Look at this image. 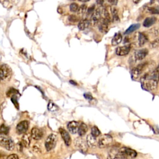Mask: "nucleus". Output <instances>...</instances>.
Returning <instances> with one entry per match:
<instances>
[{
  "label": "nucleus",
  "mask_w": 159,
  "mask_h": 159,
  "mask_svg": "<svg viewBox=\"0 0 159 159\" xmlns=\"http://www.w3.org/2000/svg\"><path fill=\"white\" fill-rule=\"evenodd\" d=\"M159 81V65L151 72L146 74L141 78L142 87L148 91H153L157 88Z\"/></svg>",
  "instance_id": "nucleus-1"
},
{
  "label": "nucleus",
  "mask_w": 159,
  "mask_h": 159,
  "mask_svg": "<svg viewBox=\"0 0 159 159\" xmlns=\"http://www.w3.org/2000/svg\"><path fill=\"white\" fill-rule=\"evenodd\" d=\"M0 144H1L2 147L8 150V151H11L15 147V143L13 142V140L4 134H1L0 135Z\"/></svg>",
  "instance_id": "nucleus-2"
},
{
  "label": "nucleus",
  "mask_w": 159,
  "mask_h": 159,
  "mask_svg": "<svg viewBox=\"0 0 159 159\" xmlns=\"http://www.w3.org/2000/svg\"><path fill=\"white\" fill-rule=\"evenodd\" d=\"M57 141V136L55 134H50L45 141V147L47 151H51L56 147Z\"/></svg>",
  "instance_id": "nucleus-3"
},
{
  "label": "nucleus",
  "mask_w": 159,
  "mask_h": 159,
  "mask_svg": "<svg viewBox=\"0 0 159 159\" xmlns=\"http://www.w3.org/2000/svg\"><path fill=\"white\" fill-rule=\"evenodd\" d=\"M112 142V138L110 135L104 134L101 135L98 140V145L100 148H105Z\"/></svg>",
  "instance_id": "nucleus-4"
},
{
  "label": "nucleus",
  "mask_w": 159,
  "mask_h": 159,
  "mask_svg": "<svg viewBox=\"0 0 159 159\" xmlns=\"http://www.w3.org/2000/svg\"><path fill=\"white\" fill-rule=\"evenodd\" d=\"M12 71L11 68L6 64H3L0 69V76L2 81L9 80L11 78Z\"/></svg>",
  "instance_id": "nucleus-5"
},
{
  "label": "nucleus",
  "mask_w": 159,
  "mask_h": 159,
  "mask_svg": "<svg viewBox=\"0 0 159 159\" xmlns=\"http://www.w3.org/2000/svg\"><path fill=\"white\" fill-rule=\"evenodd\" d=\"M75 146L76 147V149L79 150L80 152L82 153H87L88 151V144L87 141L83 140L81 137L76 138L74 141Z\"/></svg>",
  "instance_id": "nucleus-6"
},
{
  "label": "nucleus",
  "mask_w": 159,
  "mask_h": 159,
  "mask_svg": "<svg viewBox=\"0 0 159 159\" xmlns=\"http://www.w3.org/2000/svg\"><path fill=\"white\" fill-rule=\"evenodd\" d=\"M119 152L126 158H134L137 156V153L134 150L128 147H122L119 150Z\"/></svg>",
  "instance_id": "nucleus-7"
},
{
  "label": "nucleus",
  "mask_w": 159,
  "mask_h": 159,
  "mask_svg": "<svg viewBox=\"0 0 159 159\" xmlns=\"http://www.w3.org/2000/svg\"><path fill=\"white\" fill-rule=\"evenodd\" d=\"M146 65H147V63H141V64H140L138 66L136 67L135 68H134V69L131 72V75L133 79L134 80L137 79L139 78V76L140 75V74H142V72L145 69Z\"/></svg>",
  "instance_id": "nucleus-8"
},
{
  "label": "nucleus",
  "mask_w": 159,
  "mask_h": 159,
  "mask_svg": "<svg viewBox=\"0 0 159 159\" xmlns=\"http://www.w3.org/2000/svg\"><path fill=\"white\" fill-rule=\"evenodd\" d=\"M29 128V122L27 121L20 122L16 126V131L18 134H25Z\"/></svg>",
  "instance_id": "nucleus-9"
},
{
  "label": "nucleus",
  "mask_w": 159,
  "mask_h": 159,
  "mask_svg": "<svg viewBox=\"0 0 159 159\" xmlns=\"http://www.w3.org/2000/svg\"><path fill=\"white\" fill-rule=\"evenodd\" d=\"M59 132H60V134L62 136L63 141H64L65 144H66V145H67V146H69V145H70L71 142H72V140H71V137H70V135L69 133H68L66 130L63 129L62 128H60V129H59Z\"/></svg>",
  "instance_id": "nucleus-10"
},
{
  "label": "nucleus",
  "mask_w": 159,
  "mask_h": 159,
  "mask_svg": "<svg viewBox=\"0 0 159 159\" xmlns=\"http://www.w3.org/2000/svg\"><path fill=\"white\" fill-rule=\"evenodd\" d=\"M131 50V45H125V46L118 47L116 49V53L117 56H124L128 55Z\"/></svg>",
  "instance_id": "nucleus-11"
},
{
  "label": "nucleus",
  "mask_w": 159,
  "mask_h": 159,
  "mask_svg": "<svg viewBox=\"0 0 159 159\" xmlns=\"http://www.w3.org/2000/svg\"><path fill=\"white\" fill-rule=\"evenodd\" d=\"M79 126H80L79 122L73 121L70 122L68 124L67 129H69L70 133H72L73 134H75L78 133Z\"/></svg>",
  "instance_id": "nucleus-12"
},
{
  "label": "nucleus",
  "mask_w": 159,
  "mask_h": 159,
  "mask_svg": "<svg viewBox=\"0 0 159 159\" xmlns=\"http://www.w3.org/2000/svg\"><path fill=\"white\" fill-rule=\"evenodd\" d=\"M44 135L43 131L37 128H34L31 130V137L36 140H40Z\"/></svg>",
  "instance_id": "nucleus-13"
},
{
  "label": "nucleus",
  "mask_w": 159,
  "mask_h": 159,
  "mask_svg": "<svg viewBox=\"0 0 159 159\" xmlns=\"http://www.w3.org/2000/svg\"><path fill=\"white\" fill-rule=\"evenodd\" d=\"M147 54L148 50L147 49H142L135 51L134 53V56L137 60H142L147 56Z\"/></svg>",
  "instance_id": "nucleus-14"
},
{
  "label": "nucleus",
  "mask_w": 159,
  "mask_h": 159,
  "mask_svg": "<svg viewBox=\"0 0 159 159\" xmlns=\"http://www.w3.org/2000/svg\"><path fill=\"white\" fill-rule=\"evenodd\" d=\"M110 21L105 19H103L101 21L99 22V31L101 32V33L106 34L108 33L109 30V24H110Z\"/></svg>",
  "instance_id": "nucleus-15"
},
{
  "label": "nucleus",
  "mask_w": 159,
  "mask_h": 159,
  "mask_svg": "<svg viewBox=\"0 0 159 159\" xmlns=\"http://www.w3.org/2000/svg\"><path fill=\"white\" fill-rule=\"evenodd\" d=\"M87 142L88 144V146L90 148L94 149L97 147L98 145V140L96 137H94L92 134H89L87 137Z\"/></svg>",
  "instance_id": "nucleus-16"
},
{
  "label": "nucleus",
  "mask_w": 159,
  "mask_h": 159,
  "mask_svg": "<svg viewBox=\"0 0 159 159\" xmlns=\"http://www.w3.org/2000/svg\"><path fill=\"white\" fill-rule=\"evenodd\" d=\"M101 17V12L99 10H97L94 12L93 15L91 18V22H92L93 26H96L98 24H99V21H100Z\"/></svg>",
  "instance_id": "nucleus-17"
},
{
  "label": "nucleus",
  "mask_w": 159,
  "mask_h": 159,
  "mask_svg": "<svg viewBox=\"0 0 159 159\" xmlns=\"http://www.w3.org/2000/svg\"><path fill=\"white\" fill-rule=\"evenodd\" d=\"M157 21V18L154 16L152 17H147L144 21L143 26L145 27V28H149V27L152 26L154 24L156 23Z\"/></svg>",
  "instance_id": "nucleus-18"
},
{
  "label": "nucleus",
  "mask_w": 159,
  "mask_h": 159,
  "mask_svg": "<svg viewBox=\"0 0 159 159\" xmlns=\"http://www.w3.org/2000/svg\"><path fill=\"white\" fill-rule=\"evenodd\" d=\"M108 159H128L118 151H112L109 153Z\"/></svg>",
  "instance_id": "nucleus-19"
},
{
  "label": "nucleus",
  "mask_w": 159,
  "mask_h": 159,
  "mask_svg": "<svg viewBox=\"0 0 159 159\" xmlns=\"http://www.w3.org/2000/svg\"><path fill=\"white\" fill-rule=\"evenodd\" d=\"M148 41L147 35L144 33H139L138 34V44L140 47H142Z\"/></svg>",
  "instance_id": "nucleus-20"
},
{
  "label": "nucleus",
  "mask_w": 159,
  "mask_h": 159,
  "mask_svg": "<svg viewBox=\"0 0 159 159\" xmlns=\"http://www.w3.org/2000/svg\"><path fill=\"white\" fill-rule=\"evenodd\" d=\"M31 134H25L23 135L22 137V145H24L26 147H28L31 144Z\"/></svg>",
  "instance_id": "nucleus-21"
},
{
  "label": "nucleus",
  "mask_w": 159,
  "mask_h": 159,
  "mask_svg": "<svg viewBox=\"0 0 159 159\" xmlns=\"http://www.w3.org/2000/svg\"><path fill=\"white\" fill-rule=\"evenodd\" d=\"M90 23L91 22L88 19H86L81 20L78 23V29L80 31H84L88 28L89 26L90 25Z\"/></svg>",
  "instance_id": "nucleus-22"
},
{
  "label": "nucleus",
  "mask_w": 159,
  "mask_h": 159,
  "mask_svg": "<svg viewBox=\"0 0 159 159\" xmlns=\"http://www.w3.org/2000/svg\"><path fill=\"white\" fill-rule=\"evenodd\" d=\"M122 35L121 34V33H116L114 37L112 38V40H111V44L112 45H117L118 44H119L121 43V42L122 41Z\"/></svg>",
  "instance_id": "nucleus-23"
},
{
  "label": "nucleus",
  "mask_w": 159,
  "mask_h": 159,
  "mask_svg": "<svg viewBox=\"0 0 159 159\" xmlns=\"http://www.w3.org/2000/svg\"><path fill=\"white\" fill-rule=\"evenodd\" d=\"M87 131H88V126H87V124L83 123V122H81V123L80 124L78 131L79 135L80 136L84 135L86 133H87Z\"/></svg>",
  "instance_id": "nucleus-24"
},
{
  "label": "nucleus",
  "mask_w": 159,
  "mask_h": 159,
  "mask_svg": "<svg viewBox=\"0 0 159 159\" xmlns=\"http://www.w3.org/2000/svg\"><path fill=\"white\" fill-rule=\"evenodd\" d=\"M140 28V24H134L131 25L129 28L127 29L125 32V34H129L137 30Z\"/></svg>",
  "instance_id": "nucleus-25"
},
{
  "label": "nucleus",
  "mask_w": 159,
  "mask_h": 159,
  "mask_svg": "<svg viewBox=\"0 0 159 159\" xmlns=\"http://www.w3.org/2000/svg\"><path fill=\"white\" fill-rule=\"evenodd\" d=\"M48 110L50 111L55 112L58 110V107L56 105L55 103H53L52 101H50L48 104Z\"/></svg>",
  "instance_id": "nucleus-26"
},
{
  "label": "nucleus",
  "mask_w": 159,
  "mask_h": 159,
  "mask_svg": "<svg viewBox=\"0 0 159 159\" xmlns=\"http://www.w3.org/2000/svg\"><path fill=\"white\" fill-rule=\"evenodd\" d=\"M111 12L112 15V21L114 22H117L119 21V17L117 14V11L115 8H113L111 10Z\"/></svg>",
  "instance_id": "nucleus-27"
},
{
  "label": "nucleus",
  "mask_w": 159,
  "mask_h": 159,
  "mask_svg": "<svg viewBox=\"0 0 159 159\" xmlns=\"http://www.w3.org/2000/svg\"><path fill=\"white\" fill-rule=\"evenodd\" d=\"M91 134L93 135L94 137H97L98 136L100 135L101 134V132L99 131L98 128L97 127H93L92 129V131H91Z\"/></svg>",
  "instance_id": "nucleus-28"
},
{
  "label": "nucleus",
  "mask_w": 159,
  "mask_h": 159,
  "mask_svg": "<svg viewBox=\"0 0 159 159\" xmlns=\"http://www.w3.org/2000/svg\"><path fill=\"white\" fill-rule=\"evenodd\" d=\"M147 11L149 13L152 15L159 14V8L157 7H149L147 9Z\"/></svg>",
  "instance_id": "nucleus-29"
},
{
  "label": "nucleus",
  "mask_w": 159,
  "mask_h": 159,
  "mask_svg": "<svg viewBox=\"0 0 159 159\" xmlns=\"http://www.w3.org/2000/svg\"><path fill=\"white\" fill-rule=\"evenodd\" d=\"M9 128L7 127L5 124H2L1 126V129H0V133H1V134H4V135H6L9 133Z\"/></svg>",
  "instance_id": "nucleus-30"
},
{
  "label": "nucleus",
  "mask_w": 159,
  "mask_h": 159,
  "mask_svg": "<svg viewBox=\"0 0 159 159\" xmlns=\"http://www.w3.org/2000/svg\"><path fill=\"white\" fill-rule=\"evenodd\" d=\"M87 6H86L85 4H83V5H81L79 8V10L77 12H78V15H83L86 12V11H87Z\"/></svg>",
  "instance_id": "nucleus-31"
},
{
  "label": "nucleus",
  "mask_w": 159,
  "mask_h": 159,
  "mask_svg": "<svg viewBox=\"0 0 159 159\" xmlns=\"http://www.w3.org/2000/svg\"><path fill=\"white\" fill-rule=\"evenodd\" d=\"M79 6L76 3H72L70 4V10L72 12H77L79 10Z\"/></svg>",
  "instance_id": "nucleus-32"
},
{
  "label": "nucleus",
  "mask_w": 159,
  "mask_h": 159,
  "mask_svg": "<svg viewBox=\"0 0 159 159\" xmlns=\"http://www.w3.org/2000/svg\"><path fill=\"white\" fill-rule=\"evenodd\" d=\"M151 47L152 48H157L159 47V37L154 39L151 43Z\"/></svg>",
  "instance_id": "nucleus-33"
},
{
  "label": "nucleus",
  "mask_w": 159,
  "mask_h": 159,
  "mask_svg": "<svg viewBox=\"0 0 159 159\" xmlns=\"http://www.w3.org/2000/svg\"><path fill=\"white\" fill-rule=\"evenodd\" d=\"M69 21L72 22H76L78 21V18L75 15H70L69 16Z\"/></svg>",
  "instance_id": "nucleus-34"
},
{
  "label": "nucleus",
  "mask_w": 159,
  "mask_h": 159,
  "mask_svg": "<svg viewBox=\"0 0 159 159\" xmlns=\"http://www.w3.org/2000/svg\"><path fill=\"white\" fill-rule=\"evenodd\" d=\"M94 8H95V6L93 5L92 6H91L88 10L87 11V15L88 16H91V15H93V14L94 13V12L95 11H94Z\"/></svg>",
  "instance_id": "nucleus-35"
},
{
  "label": "nucleus",
  "mask_w": 159,
  "mask_h": 159,
  "mask_svg": "<svg viewBox=\"0 0 159 159\" xmlns=\"http://www.w3.org/2000/svg\"><path fill=\"white\" fill-rule=\"evenodd\" d=\"M6 159H19V157L16 155V154L12 153Z\"/></svg>",
  "instance_id": "nucleus-36"
},
{
  "label": "nucleus",
  "mask_w": 159,
  "mask_h": 159,
  "mask_svg": "<svg viewBox=\"0 0 159 159\" xmlns=\"http://www.w3.org/2000/svg\"><path fill=\"white\" fill-rule=\"evenodd\" d=\"M84 97L86 99H88V100H92V99H93L92 95H91L89 93H85V94H84Z\"/></svg>",
  "instance_id": "nucleus-37"
},
{
  "label": "nucleus",
  "mask_w": 159,
  "mask_h": 159,
  "mask_svg": "<svg viewBox=\"0 0 159 159\" xmlns=\"http://www.w3.org/2000/svg\"><path fill=\"white\" fill-rule=\"evenodd\" d=\"M16 97H13L11 98V100L12 101V103L15 104V105L17 106V108H18V103L17 102V99H16V98H15Z\"/></svg>",
  "instance_id": "nucleus-38"
},
{
  "label": "nucleus",
  "mask_w": 159,
  "mask_h": 159,
  "mask_svg": "<svg viewBox=\"0 0 159 159\" xmlns=\"http://www.w3.org/2000/svg\"><path fill=\"white\" fill-rule=\"evenodd\" d=\"M106 0H97V3L99 6H103Z\"/></svg>",
  "instance_id": "nucleus-39"
},
{
  "label": "nucleus",
  "mask_w": 159,
  "mask_h": 159,
  "mask_svg": "<svg viewBox=\"0 0 159 159\" xmlns=\"http://www.w3.org/2000/svg\"><path fill=\"white\" fill-rule=\"evenodd\" d=\"M109 2L112 5H116L117 3V0H109Z\"/></svg>",
  "instance_id": "nucleus-40"
},
{
  "label": "nucleus",
  "mask_w": 159,
  "mask_h": 159,
  "mask_svg": "<svg viewBox=\"0 0 159 159\" xmlns=\"http://www.w3.org/2000/svg\"><path fill=\"white\" fill-rule=\"evenodd\" d=\"M78 1H81V2H83V3H86V2L89 1L90 0H78Z\"/></svg>",
  "instance_id": "nucleus-41"
},
{
  "label": "nucleus",
  "mask_w": 159,
  "mask_h": 159,
  "mask_svg": "<svg viewBox=\"0 0 159 159\" xmlns=\"http://www.w3.org/2000/svg\"><path fill=\"white\" fill-rule=\"evenodd\" d=\"M70 83H72V84H74V85H76V83L75 82V81H72V80H71V81H70Z\"/></svg>",
  "instance_id": "nucleus-42"
},
{
  "label": "nucleus",
  "mask_w": 159,
  "mask_h": 159,
  "mask_svg": "<svg viewBox=\"0 0 159 159\" xmlns=\"http://www.w3.org/2000/svg\"><path fill=\"white\" fill-rule=\"evenodd\" d=\"M140 1V0H134V2L135 3H138Z\"/></svg>",
  "instance_id": "nucleus-43"
},
{
  "label": "nucleus",
  "mask_w": 159,
  "mask_h": 159,
  "mask_svg": "<svg viewBox=\"0 0 159 159\" xmlns=\"http://www.w3.org/2000/svg\"><path fill=\"white\" fill-rule=\"evenodd\" d=\"M154 1H155V0H151V3H153Z\"/></svg>",
  "instance_id": "nucleus-44"
},
{
  "label": "nucleus",
  "mask_w": 159,
  "mask_h": 159,
  "mask_svg": "<svg viewBox=\"0 0 159 159\" xmlns=\"http://www.w3.org/2000/svg\"><path fill=\"white\" fill-rule=\"evenodd\" d=\"M157 1L158 2V5H159V0H157Z\"/></svg>",
  "instance_id": "nucleus-45"
}]
</instances>
